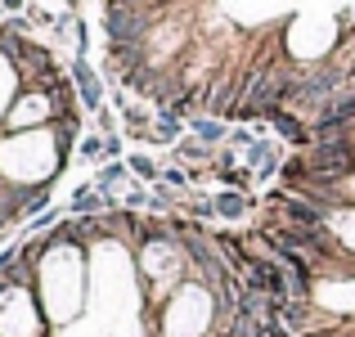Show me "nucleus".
Masks as SVG:
<instances>
[{
    "instance_id": "2",
    "label": "nucleus",
    "mask_w": 355,
    "mask_h": 337,
    "mask_svg": "<svg viewBox=\"0 0 355 337\" xmlns=\"http://www.w3.org/2000/svg\"><path fill=\"white\" fill-rule=\"evenodd\" d=\"M270 126L279 130L284 144L302 148V153L315 144V139H311V117H302V112H293V108H275V112H270Z\"/></svg>"
},
{
    "instance_id": "1",
    "label": "nucleus",
    "mask_w": 355,
    "mask_h": 337,
    "mask_svg": "<svg viewBox=\"0 0 355 337\" xmlns=\"http://www.w3.org/2000/svg\"><path fill=\"white\" fill-rule=\"evenodd\" d=\"M68 77H72V86H77V99H81V108L86 112H99L104 108V81H99V72L90 68V59H72V68H68Z\"/></svg>"
},
{
    "instance_id": "8",
    "label": "nucleus",
    "mask_w": 355,
    "mask_h": 337,
    "mask_svg": "<svg viewBox=\"0 0 355 337\" xmlns=\"http://www.w3.org/2000/svg\"><path fill=\"white\" fill-rule=\"evenodd\" d=\"M148 139H153V144H180L184 139V126L175 117H166V112H157V121H153V130H148Z\"/></svg>"
},
{
    "instance_id": "9",
    "label": "nucleus",
    "mask_w": 355,
    "mask_h": 337,
    "mask_svg": "<svg viewBox=\"0 0 355 337\" xmlns=\"http://www.w3.org/2000/svg\"><path fill=\"white\" fill-rule=\"evenodd\" d=\"M126 166H130V175H135V180H144V184H157V180H162V171L153 166V157H148V153H126Z\"/></svg>"
},
{
    "instance_id": "12",
    "label": "nucleus",
    "mask_w": 355,
    "mask_h": 337,
    "mask_svg": "<svg viewBox=\"0 0 355 337\" xmlns=\"http://www.w3.org/2000/svg\"><path fill=\"white\" fill-rule=\"evenodd\" d=\"M157 184H166V189H189V184H193V175H189V171H180V166H166Z\"/></svg>"
},
{
    "instance_id": "15",
    "label": "nucleus",
    "mask_w": 355,
    "mask_h": 337,
    "mask_svg": "<svg viewBox=\"0 0 355 337\" xmlns=\"http://www.w3.org/2000/svg\"><path fill=\"white\" fill-rule=\"evenodd\" d=\"M18 257H23V248H5V252H0V279L14 270V261H18Z\"/></svg>"
},
{
    "instance_id": "6",
    "label": "nucleus",
    "mask_w": 355,
    "mask_h": 337,
    "mask_svg": "<svg viewBox=\"0 0 355 337\" xmlns=\"http://www.w3.org/2000/svg\"><path fill=\"white\" fill-rule=\"evenodd\" d=\"M126 175H130L126 157H121V162H104V166H99V175H95V189H99V193H108V198L117 202V189L126 184Z\"/></svg>"
},
{
    "instance_id": "10",
    "label": "nucleus",
    "mask_w": 355,
    "mask_h": 337,
    "mask_svg": "<svg viewBox=\"0 0 355 337\" xmlns=\"http://www.w3.org/2000/svg\"><path fill=\"white\" fill-rule=\"evenodd\" d=\"M77 157H86V162H108V153H104V135H86V139H77Z\"/></svg>"
},
{
    "instance_id": "13",
    "label": "nucleus",
    "mask_w": 355,
    "mask_h": 337,
    "mask_svg": "<svg viewBox=\"0 0 355 337\" xmlns=\"http://www.w3.org/2000/svg\"><path fill=\"white\" fill-rule=\"evenodd\" d=\"M252 144H257V135H252L248 126H234V130H230V139H225V148H252Z\"/></svg>"
},
{
    "instance_id": "14",
    "label": "nucleus",
    "mask_w": 355,
    "mask_h": 337,
    "mask_svg": "<svg viewBox=\"0 0 355 337\" xmlns=\"http://www.w3.org/2000/svg\"><path fill=\"white\" fill-rule=\"evenodd\" d=\"M121 202H126L130 211H139V207H148V193L139 189V184H130V193H126V198H121Z\"/></svg>"
},
{
    "instance_id": "5",
    "label": "nucleus",
    "mask_w": 355,
    "mask_h": 337,
    "mask_svg": "<svg viewBox=\"0 0 355 337\" xmlns=\"http://www.w3.org/2000/svg\"><path fill=\"white\" fill-rule=\"evenodd\" d=\"M216 216L220 221H248L252 216V198L239 189H220L216 193Z\"/></svg>"
},
{
    "instance_id": "11",
    "label": "nucleus",
    "mask_w": 355,
    "mask_h": 337,
    "mask_svg": "<svg viewBox=\"0 0 355 337\" xmlns=\"http://www.w3.org/2000/svg\"><path fill=\"white\" fill-rule=\"evenodd\" d=\"M184 211H189V221H216V198H189V202H180Z\"/></svg>"
},
{
    "instance_id": "7",
    "label": "nucleus",
    "mask_w": 355,
    "mask_h": 337,
    "mask_svg": "<svg viewBox=\"0 0 355 337\" xmlns=\"http://www.w3.org/2000/svg\"><path fill=\"white\" fill-rule=\"evenodd\" d=\"M175 162H202V166H211V162H216V148H207L202 139L184 135L180 144H175Z\"/></svg>"
},
{
    "instance_id": "3",
    "label": "nucleus",
    "mask_w": 355,
    "mask_h": 337,
    "mask_svg": "<svg viewBox=\"0 0 355 337\" xmlns=\"http://www.w3.org/2000/svg\"><path fill=\"white\" fill-rule=\"evenodd\" d=\"M279 166H284V148H279V139H257V144L248 148L252 180H270V175H279Z\"/></svg>"
},
{
    "instance_id": "4",
    "label": "nucleus",
    "mask_w": 355,
    "mask_h": 337,
    "mask_svg": "<svg viewBox=\"0 0 355 337\" xmlns=\"http://www.w3.org/2000/svg\"><path fill=\"white\" fill-rule=\"evenodd\" d=\"M189 135L193 139H202L207 148H225V139H230V126L220 117H207V112H193L189 117Z\"/></svg>"
}]
</instances>
